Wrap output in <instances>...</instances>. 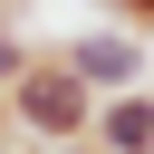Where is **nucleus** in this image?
<instances>
[{
    "label": "nucleus",
    "mask_w": 154,
    "mask_h": 154,
    "mask_svg": "<svg viewBox=\"0 0 154 154\" xmlns=\"http://www.w3.org/2000/svg\"><path fill=\"white\" fill-rule=\"evenodd\" d=\"M96 125V87L58 58V48H38L19 77H10V135L19 144H77Z\"/></svg>",
    "instance_id": "1"
},
{
    "label": "nucleus",
    "mask_w": 154,
    "mask_h": 154,
    "mask_svg": "<svg viewBox=\"0 0 154 154\" xmlns=\"http://www.w3.org/2000/svg\"><path fill=\"white\" fill-rule=\"evenodd\" d=\"M58 58H67V67H77V77L96 87V96H125V87H154V48H144L135 29H116V19H106V29H77V38L58 48Z\"/></svg>",
    "instance_id": "2"
},
{
    "label": "nucleus",
    "mask_w": 154,
    "mask_h": 154,
    "mask_svg": "<svg viewBox=\"0 0 154 154\" xmlns=\"http://www.w3.org/2000/svg\"><path fill=\"white\" fill-rule=\"evenodd\" d=\"M96 154H154V87H125V96H96V125H87Z\"/></svg>",
    "instance_id": "3"
},
{
    "label": "nucleus",
    "mask_w": 154,
    "mask_h": 154,
    "mask_svg": "<svg viewBox=\"0 0 154 154\" xmlns=\"http://www.w3.org/2000/svg\"><path fill=\"white\" fill-rule=\"evenodd\" d=\"M29 58H38V48H29V38H19V29H0V96H10V77H19V67H29Z\"/></svg>",
    "instance_id": "4"
},
{
    "label": "nucleus",
    "mask_w": 154,
    "mask_h": 154,
    "mask_svg": "<svg viewBox=\"0 0 154 154\" xmlns=\"http://www.w3.org/2000/svg\"><path fill=\"white\" fill-rule=\"evenodd\" d=\"M106 19H116V29H135V38H154V0H106Z\"/></svg>",
    "instance_id": "5"
},
{
    "label": "nucleus",
    "mask_w": 154,
    "mask_h": 154,
    "mask_svg": "<svg viewBox=\"0 0 154 154\" xmlns=\"http://www.w3.org/2000/svg\"><path fill=\"white\" fill-rule=\"evenodd\" d=\"M0 135H10V96H0Z\"/></svg>",
    "instance_id": "6"
}]
</instances>
